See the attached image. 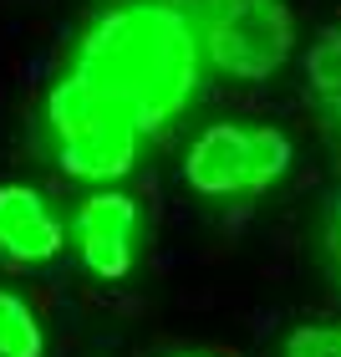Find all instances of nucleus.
Returning <instances> with one entry per match:
<instances>
[{"mask_svg": "<svg viewBox=\"0 0 341 357\" xmlns=\"http://www.w3.org/2000/svg\"><path fill=\"white\" fill-rule=\"evenodd\" d=\"M72 67L138 112L143 133H164L204 87V46L193 10L178 0H112L77 31Z\"/></svg>", "mask_w": 341, "mask_h": 357, "instance_id": "obj_1", "label": "nucleus"}, {"mask_svg": "<svg viewBox=\"0 0 341 357\" xmlns=\"http://www.w3.org/2000/svg\"><path fill=\"white\" fill-rule=\"evenodd\" d=\"M41 128H46V149H51V164L77 178V184L107 189L122 184L127 174L138 169L143 153V123L138 112L112 97L102 82H92L87 72L67 67L46 87L41 102Z\"/></svg>", "mask_w": 341, "mask_h": 357, "instance_id": "obj_2", "label": "nucleus"}, {"mask_svg": "<svg viewBox=\"0 0 341 357\" xmlns=\"http://www.w3.org/2000/svg\"><path fill=\"white\" fill-rule=\"evenodd\" d=\"M296 164L285 128L260 118H219L184 149V184L199 199H260Z\"/></svg>", "mask_w": 341, "mask_h": 357, "instance_id": "obj_3", "label": "nucleus"}, {"mask_svg": "<svg viewBox=\"0 0 341 357\" xmlns=\"http://www.w3.org/2000/svg\"><path fill=\"white\" fill-rule=\"evenodd\" d=\"M193 26H199L204 67L245 87L270 82L301 46L290 0H199Z\"/></svg>", "mask_w": 341, "mask_h": 357, "instance_id": "obj_4", "label": "nucleus"}, {"mask_svg": "<svg viewBox=\"0 0 341 357\" xmlns=\"http://www.w3.org/2000/svg\"><path fill=\"white\" fill-rule=\"evenodd\" d=\"M138 235H143V204L122 184L92 189L67 225V245H77V261L97 281H122L133 271Z\"/></svg>", "mask_w": 341, "mask_h": 357, "instance_id": "obj_5", "label": "nucleus"}, {"mask_svg": "<svg viewBox=\"0 0 341 357\" xmlns=\"http://www.w3.org/2000/svg\"><path fill=\"white\" fill-rule=\"evenodd\" d=\"M67 250V220L36 184H0V261L41 271Z\"/></svg>", "mask_w": 341, "mask_h": 357, "instance_id": "obj_6", "label": "nucleus"}, {"mask_svg": "<svg viewBox=\"0 0 341 357\" xmlns=\"http://www.w3.org/2000/svg\"><path fill=\"white\" fill-rule=\"evenodd\" d=\"M301 72H306V92L316 97V107L341 128V26H321L306 41Z\"/></svg>", "mask_w": 341, "mask_h": 357, "instance_id": "obj_7", "label": "nucleus"}, {"mask_svg": "<svg viewBox=\"0 0 341 357\" xmlns=\"http://www.w3.org/2000/svg\"><path fill=\"white\" fill-rule=\"evenodd\" d=\"M0 357H46V321L15 286H0Z\"/></svg>", "mask_w": 341, "mask_h": 357, "instance_id": "obj_8", "label": "nucleus"}, {"mask_svg": "<svg viewBox=\"0 0 341 357\" xmlns=\"http://www.w3.org/2000/svg\"><path fill=\"white\" fill-rule=\"evenodd\" d=\"M280 357H341V321H301L285 332Z\"/></svg>", "mask_w": 341, "mask_h": 357, "instance_id": "obj_9", "label": "nucleus"}, {"mask_svg": "<svg viewBox=\"0 0 341 357\" xmlns=\"http://www.w3.org/2000/svg\"><path fill=\"white\" fill-rule=\"evenodd\" d=\"M168 357H214V352H168Z\"/></svg>", "mask_w": 341, "mask_h": 357, "instance_id": "obj_10", "label": "nucleus"}, {"mask_svg": "<svg viewBox=\"0 0 341 357\" xmlns=\"http://www.w3.org/2000/svg\"><path fill=\"white\" fill-rule=\"evenodd\" d=\"M336 266H341V235H336Z\"/></svg>", "mask_w": 341, "mask_h": 357, "instance_id": "obj_11", "label": "nucleus"}]
</instances>
